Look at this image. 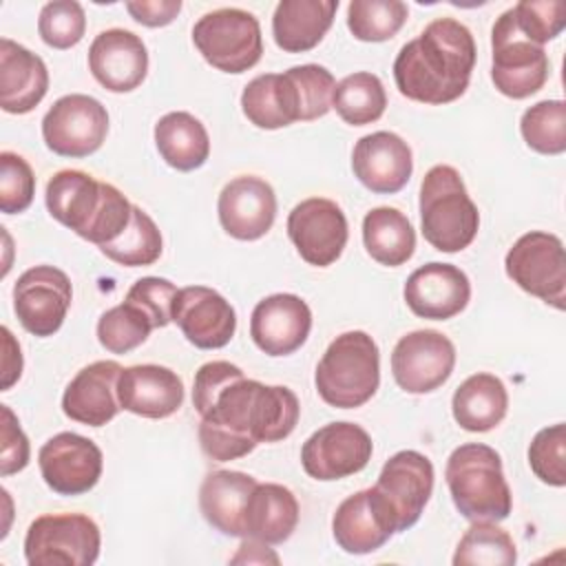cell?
Returning <instances> with one entry per match:
<instances>
[{
    "instance_id": "6da1fadb",
    "label": "cell",
    "mask_w": 566,
    "mask_h": 566,
    "mask_svg": "<svg viewBox=\"0 0 566 566\" xmlns=\"http://www.w3.org/2000/svg\"><path fill=\"white\" fill-rule=\"evenodd\" d=\"M301 416L296 394L283 385L237 378L201 416L199 444L217 462L243 458L259 442L285 440Z\"/></svg>"
},
{
    "instance_id": "7a4b0ae2",
    "label": "cell",
    "mask_w": 566,
    "mask_h": 566,
    "mask_svg": "<svg viewBox=\"0 0 566 566\" xmlns=\"http://www.w3.org/2000/svg\"><path fill=\"white\" fill-rule=\"evenodd\" d=\"M475 57L473 33L453 18H436L402 44L394 60V80L407 99L449 104L469 88Z\"/></svg>"
},
{
    "instance_id": "3957f363",
    "label": "cell",
    "mask_w": 566,
    "mask_h": 566,
    "mask_svg": "<svg viewBox=\"0 0 566 566\" xmlns=\"http://www.w3.org/2000/svg\"><path fill=\"white\" fill-rule=\"evenodd\" d=\"M44 201L55 221L97 248L113 243L133 217V203L115 186L71 168L49 179Z\"/></svg>"
},
{
    "instance_id": "277c9868",
    "label": "cell",
    "mask_w": 566,
    "mask_h": 566,
    "mask_svg": "<svg viewBox=\"0 0 566 566\" xmlns=\"http://www.w3.org/2000/svg\"><path fill=\"white\" fill-rule=\"evenodd\" d=\"M451 500L469 522H500L513 509L500 453L482 442H467L451 451L444 467Z\"/></svg>"
},
{
    "instance_id": "5b68a950",
    "label": "cell",
    "mask_w": 566,
    "mask_h": 566,
    "mask_svg": "<svg viewBox=\"0 0 566 566\" xmlns=\"http://www.w3.org/2000/svg\"><path fill=\"white\" fill-rule=\"evenodd\" d=\"M420 228L424 241L440 252H460L473 243L480 212L453 166L427 170L420 184Z\"/></svg>"
},
{
    "instance_id": "8992f818",
    "label": "cell",
    "mask_w": 566,
    "mask_h": 566,
    "mask_svg": "<svg viewBox=\"0 0 566 566\" xmlns=\"http://www.w3.org/2000/svg\"><path fill=\"white\" fill-rule=\"evenodd\" d=\"M318 396L336 409L363 407L380 385V352L360 329L336 336L316 365Z\"/></svg>"
},
{
    "instance_id": "52a82bcc",
    "label": "cell",
    "mask_w": 566,
    "mask_h": 566,
    "mask_svg": "<svg viewBox=\"0 0 566 566\" xmlns=\"http://www.w3.org/2000/svg\"><path fill=\"white\" fill-rule=\"evenodd\" d=\"M192 42L201 57L223 73H243L263 55L259 20L237 7L203 13L192 27Z\"/></svg>"
},
{
    "instance_id": "ba28073f",
    "label": "cell",
    "mask_w": 566,
    "mask_h": 566,
    "mask_svg": "<svg viewBox=\"0 0 566 566\" xmlns=\"http://www.w3.org/2000/svg\"><path fill=\"white\" fill-rule=\"evenodd\" d=\"M102 546L99 526L84 513L35 517L24 535L29 566H91Z\"/></svg>"
},
{
    "instance_id": "9c48e42d",
    "label": "cell",
    "mask_w": 566,
    "mask_h": 566,
    "mask_svg": "<svg viewBox=\"0 0 566 566\" xmlns=\"http://www.w3.org/2000/svg\"><path fill=\"white\" fill-rule=\"evenodd\" d=\"M491 51V80L502 95L524 99L546 84L551 69L548 55L544 46L531 42L517 31L511 9L493 22Z\"/></svg>"
},
{
    "instance_id": "30bf717a",
    "label": "cell",
    "mask_w": 566,
    "mask_h": 566,
    "mask_svg": "<svg viewBox=\"0 0 566 566\" xmlns=\"http://www.w3.org/2000/svg\"><path fill=\"white\" fill-rule=\"evenodd\" d=\"M509 279L539 301L564 310L566 305V254L557 234L531 230L522 234L504 259Z\"/></svg>"
},
{
    "instance_id": "8fae6325",
    "label": "cell",
    "mask_w": 566,
    "mask_h": 566,
    "mask_svg": "<svg viewBox=\"0 0 566 566\" xmlns=\"http://www.w3.org/2000/svg\"><path fill=\"white\" fill-rule=\"evenodd\" d=\"M108 135L106 106L84 93H71L53 102L42 117V137L60 157H88Z\"/></svg>"
},
{
    "instance_id": "7c38bea8",
    "label": "cell",
    "mask_w": 566,
    "mask_h": 566,
    "mask_svg": "<svg viewBox=\"0 0 566 566\" xmlns=\"http://www.w3.org/2000/svg\"><path fill=\"white\" fill-rule=\"evenodd\" d=\"M69 276L53 265H35L22 272L13 285V310L20 325L40 338L53 336L71 307Z\"/></svg>"
},
{
    "instance_id": "4fadbf2b",
    "label": "cell",
    "mask_w": 566,
    "mask_h": 566,
    "mask_svg": "<svg viewBox=\"0 0 566 566\" xmlns=\"http://www.w3.org/2000/svg\"><path fill=\"white\" fill-rule=\"evenodd\" d=\"M455 367L453 343L436 329H416L396 343L391 374L407 394H429L442 387Z\"/></svg>"
},
{
    "instance_id": "5bb4252c",
    "label": "cell",
    "mask_w": 566,
    "mask_h": 566,
    "mask_svg": "<svg viewBox=\"0 0 566 566\" xmlns=\"http://www.w3.org/2000/svg\"><path fill=\"white\" fill-rule=\"evenodd\" d=\"M371 451L374 442L360 424L329 422L303 442L301 464L310 478L329 482L363 471Z\"/></svg>"
},
{
    "instance_id": "9a60e30c",
    "label": "cell",
    "mask_w": 566,
    "mask_h": 566,
    "mask_svg": "<svg viewBox=\"0 0 566 566\" xmlns=\"http://www.w3.org/2000/svg\"><path fill=\"white\" fill-rule=\"evenodd\" d=\"M287 234L305 263L327 268L347 245V217L336 201L310 197L292 208Z\"/></svg>"
},
{
    "instance_id": "2e32d148",
    "label": "cell",
    "mask_w": 566,
    "mask_h": 566,
    "mask_svg": "<svg viewBox=\"0 0 566 566\" xmlns=\"http://www.w3.org/2000/svg\"><path fill=\"white\" fill-rule=\"evenodd\" d=\"M38 464L46 486L53 493L82 495L99 482L104 455L91 438L62 431L40 447Z\"/></svg>"
},
{
    "instance_id": "e0dca14e",
    "label": "cell",
    "mask_w": 566,
    "mask_h": 566,
    "mask_svg": "<svg viewBox=\"0 0 566 566\" xmlns=\"http://www.w3.org/2000/svg\"><path fill=\"white\" fill-rule=\"evenodd\" d=\"M374 489L387 502L396 522V533H402L420 520L431 497L433 464L420 451H398L382 464Z\"/></svg>"
},
{
    "instance_id": "ac0fdd59",
    "label": "cell",
    "mask_w": 566,
    "mask_h": 566,
    "mask_svg": "<svg viewBox=\"0 0 566 566\" xmlns=\"http://www.w3.org/2000/svg\"><path fill=\"white\" fill-rule=\"evenodd\" d=\"M172 323L188 343L199 349L226 347L237 329V314L230 301L206 285L181 287L172 303Z\"/></svg>"
},
{
    "instance_id": "d6986e66",
    "label": "cell",
    "mask_w": 566,
    "mask_h": 566,
    "mask_svg": "<svg viewBox=\"0 0 566 566\" xmlns=\"http://www.w3.org/2000/svg\"><path fill=\"white\" fill-rule=\"evenodd\" d=\"M332 533L345 553L367 555L389 542L396 533V522L382 495L369 486L338 504L332 517Z\"/></svg>"
},
{
    "instance_id": "ffe728a7",
    "label": "cell",
    "mask_w": 566,
    "mask_h": 566,
    "mask_svg": "<svg viewBox=\"0 0 566 566\" xmlns=\"http://www.w3.org/2000/svg\"><path fill=\"white\" fill-rule=\"evenodd\" d=\"M310 329V305L301 296L287 292L261 298L250 316V336L268 356L294 354L307 340Z\"/></svg>"
},
{
    "instance_id": "44dd1931",
    "label": "cell",
    "mask_w": 566,
    "mask_h": 566,
    "mask_svg": "<svg viewBox=\"0 0 566 566\" xmlns=\"http://www.w3.org/2000/svg\"><path fill=\"white\" fill-rule=\"evenodd\" d=\"M217 214L221 228L230 237L239 241H256L276 219V195L261 177H234L219 192Z\"/></svg>"
},
{
    "instance_id": "7402d4cb",
    "label": "cell",
    "mask_w": 566,
    "mask_h": 566,
    "mask_svg": "<svg viewBox=\"0 0 566 566\" xmlns=\"http://www.w3.org/2000/svg\"><path fill=\"white\" fill-rule=\"evenodd\" d=\"M352 170L367 190L394 195L407 186L413 172L411 148L391 130L369 133L352 150Z\"/></svg>"
},
{
    "instance_id": "603a6c76",
    "label": "cell",
    "mask_w": 566,
    "mask_h": 566,
    "mask_svg": "<svg viewBox=\"0 0 566 566\" xmlns=\"http://www.w3.org/2000/svg\"><path fill=\"white\" fill-rule=\"evenodd\" d=\"M402 296L416 316L447 321L467 307L471 283L458 265L431 261L409 274Z\"/></svg>"
},
{
    "instance_id": "cb8c5ba5",
    "label": "cell",
    "mask_w": 566,
    "mask_h": 566,
    "mask_svg": "<svg viewBox=\"0 0 566 566\" xmlns=\"http://www.w3.org/2000/svg\"><path fill=\"white\" fill-rule=\"evenodd\" d=\"M88 69L106 91L130 93L148 73L146 44L133 31L106 29L91 42Z\"/></svg>"
},
{
    "instance_id": "d4e9b609",
    "label": "cell",
    "mask_w": 566,
    "mask_h": 566,
    "mask_svg": "<svg viewBox=\"0 0 566 566\" xmlns=\"http://www.w3.org/2000/svg\"><path fill=\"white\" fill-rule=\"evenodd\" d=\"M122 369L124 367L115 360H95L82 367L64 389V416L86 427H104L111 422L122 409L117 398Z\"/></svg>"
},
{
    "instance_id": "484cf974",
    "label": "cell",
    "mask_w": 566,
    "mask_h": 566,
    "mask_svg": "<svg viewBox=\"0 0 566 566\" xmlns=\"http://www.w3.org/2000/svg\"><path fill=\"white\" fill-rule=\"evenodd\" d=\"M122 409L142 418H168L184 405V382L170 367L133 365L122 369L117 380Z\"/></svg>"
},
{
    "instance_id": "4316f807",
    "label": "cell",
    "mask_w": 566,
    "mask_h": 566,
    "mask_svg": "<svg viewBox=\"0 0 566 566\" xmlns=\"http://www.w3.org/2000/svg\"><path fill=\"white\" fill-rule=\"evenodd\" d=\"M49 91L44 60L27 46L0 40V106L4 113L24 115L33 111Z\"/></svg>"
},
{
    "instance_id": "83f0119b",
    "label": "cell",
    "mask_w": 566,
    "mask_h": 566,
    "mask_svg": "<svg viewBox=\"0 0 566 566\" xmlns=\"http://www.w3.org/2000/svg\"><path fill=\"white\" fill-rule=\"evenodd\" d=\"M259 482L243 471H212L199 489V509L206 522L223 535L245 537L243 511Z\"/></svg>"
},
{
    "instance_id": "f1b7e54d",
    "label": "cell",
    "mask_w": 566,
    "mask_h": 566,
    "mask_svg": "<svg viewBox=\"0 0 566 566\" xmlns=\"http://www.w3.org/2000/svg\"><path fill=\"white\" fill-rule=\"evenodd\" d=\"M298 524L296 495L274 482L256 484L243 511L245 539L261 544H283Z\"/></svg>"
},
{
    "instance_id": "f546056e",
    "label": "cell",
    "mask_w": 566,
    "mask_h": 566,
    "mask_svg": "<svg viewBox=\"0 0 566 566\" xmlns=\"http://www.w3.org/2000/svg\"><path fill=\"white\" fill-rule=\"evenodd\" d=\"M338 0H281L272 15V35L285 53L312 51L329 31Z\"/></svg>"
},
{
    "instance_id": "4dcf8cb0",
    "label": "cell",
    "mask_w": 566,
    "mask_h": 566,
    "mask_svg": "<svg viewBox=\"0 0 566 566\" xmlns=\"http://www.w3.org/2000/svg\"><path fill=\"white\" fill-rule=\"evenodd\" d=\"M241 111L250 124L276 130L301 122V102L287 73H263L250 80L241 93Z\"/></svg>"
},
{
    "instance_id": "1f68e13d",
    "label": "cell",
    "mask_w": 566,
    "mask_h": 566,
    "mask_svg": "<svg viewBox=\"0 0 566 566\" xmlns=\"http://www.w3.org/2000/svg\"><path fill=\"white\" fill-rule=\"evenodd\" d=\"M509 409V394L504 382L489 371L469 376L451 398L453 420L473 433L495 429Z\"/></svg>"
},
{
    "instance_id": "d6a6232c",
    "label": "cell",
    "mask_w": 566,
    "mask_h": 566,
    "mask_svg": "<svg viewBox=\"0 0 566 566\" xmlns=\"http://www.w3.org/2000/svg\"><path fill=\"white\" fill-rule=\"evenodd\" d=\"M155 146L161 159L181 172L201 168L210 157L206 126L186 111H172L155 124Z\"/></svg>"
},
{
    "instance_id": "836d02e7",
    "label": "cell",
    "mask_w": 566,
    "mask_h": 566,
    "mask_svg": "<svg viewBox=\"0 0 566 566\" xmlns=\"http://www.w3.org/2000/svg\"><path fill=\"white\" fill-rule=\"evenodd\" d=\"M363 243L376 263L398 268L413 256L416 230L400 210L380 206L363 219Z\"/></svg>"
},
{
    "instance_id": "e575fe53",
    "label": "cell",
    "mask_w": 566,
    "mask_h": 566,
    "mask_svg": "<svg viewBox=\"0 0 566 566\" xmlns=\"http://www.w3.org/2000/svg\"><path fill=\"white\" fill-rule=\"evenodd\" d=\"M332 106L345 124L365 126L382 117L387 108V93L378 75L358 71L334 86Z\"/></svg>"
},
{
    "instance_id": "d590c367",
    "label": "cell",
    "mask_w": 566,
    "mask_h": 566,
    "mask_svg": "<svg viewBox=\"0 0 566 566\" xmlns=\"http://www.w3.org/2000/svg\"><path fill=\"white\" fill-rule=\"evenodd\" d=\"M517 551L513 537L495 522H473L458 542L455 566H513Z\"/></svg>"
},
{
    "instance_id": "8d00e7d4",
    "label": "cell",
    "mask_w": 566,
    "mask_h": 566,
    "mask_svg": "<svg viewBox=\"0 0 566 566\" xmlns=\"http://www.w3.org/2000/svg\"><path fill=\"white\" fill-rule=\"evenodd\" d=\"M99 250L102 254H106L111 261L119 265L139 268V265H153L161 256L164 241L150 214L144 212L139 206H133V217L128 228L113 243H106Z\"/></svg>"
},
{
    "instance_id": "74e56055",
    "label": "cell",
    "mask_w": 566,
    "mask_h": 566,
    "mask_svg": "<svg viewBox=\"0 0 566 566\" xmlns=\"http://www.w3.org/2000/svg\"><path fill=\"white\" fill-rule=\"evenodd\" d=\"M409 9L400 0H352L347 27L360 42L391 40L407 22Z\"/></svg>"
},
{
    "instance_id": "f35d334b",
    "label": "cell",
    "mask_w": 566,
    "mask_h": 566,
    "mask_svg": "<svg viewBox=\"0 0 566 566\" xmlns=\"http://www.w3.org/2000/svg\"><path fill=\"white\" fill-rule=\"evenodd\" d=\"M520 133L528 148L542 155H562L566 150V104L544 99L524 111Z\"/></svg>"
},
{
    "instance_id": "ab89813d",
    "label": "cell",
    "mask_w": 566,
    "mask_h": 566,
    "mask_svg": "<svg viewBox=\"0 0 566 566\" xmlns=\"http://www.w3.org/2000/svg\"><path fill=\"white\" fill-rule=\"evenodd\" d=\"M150 329H155L150 318L137 305L124 301L99 316L97 340L111 354H128L148 338Z\"/></svg>"
},
{
    "instance_id": "60d3db41",
    "label": "cell",
    "mask_w": 566,
    "mask_h": 566,
    "mask_svg": "<svg viewBox=\"0 0 566 566\" xmlns=\"http://www.w3.org/2000/svg\"><path fill=\"white\" fill-rule=\"evenodd\" d=\"M86 31V13L75 0H53L40 9L38 33L53 49L75 46Z\"/></svg>"
},
{
    "instance_id": "b9f144b4",
    "label": "cell",
    "mask_w": 566,
    "mask_h": 566,
    "mask_svg": "<svg viewBox=\"0 0 566 566\" xmlns=\"http://www.w3.org/2000/svg\"><path fill=\"white\" fill-rule=\"evenodd\" d=\"M531 471L551 486L566 484V427L564 422L544 427L528 447Z\"/></svg>"
},
{
    "instance_id": "7bdbcfd3",
    "label": "cell",
    "mask_w": 566,
    "mask_h": 566,
    "mask_svg": "<svg viewBox=\"0 0 566 566\" xmlns=\"http://www.w3.org/2000/svg\"><path fill=\"white\" fill-rule=\"evenodd\" d=\"M517 31L531 42L544 46L566 27L564 0H522L511 7Z\"/></svg>"
},
{
    "instance_id": "ee69618b",
    "label": "cell",
    "mask_w": 566,
    "mask_h": 566,
    "mask_svg": "<svg viewBox=\"0 0 566 566\" xmlns=\"http://www.w3.org/2000/svg\"><path fill=\"white\" fill-rule=\"evenodd\" d=\"M298 93L301 102V122H312L332 108V93H334V75L321 64H301L285 71Z\"/></svg>"
},
{
    "instance_id": "f6af8a7d",
    "label": "cell",
    "mask_w": 566,
    "mask_h": 566,
    "mask_svg": "<svg viewBox=\"0 0 566 566\" xmlns=\"http://www.w3.org/2000/svg\"><path fill=\"white\" fill-rule=\"evenodd\" d=\"M35 195V177L24 157L11 150L0 153V208L4 214L24 212Z\"/></svg>"
},
{
    "instance_id": "bcb514c9",
    "label": "cell",
    "mask_w": 566,
    "mask_h": 566,
    "mask_svg": "<svg viewBox=\"0 0 566 566\" xmlns=\"http://www.w3.org/2000/svg\"><path fill=\"white\" fill-rule=\"evenodd\" d=\"M177 292V285L168 279L144 276L130 285L126 301L137 305L150 318L153 327H166L172 321V303Z\"/></svg>"
},
{
    "instance_id": "7dc6e473",
    "label": "cell",
    "mask_w": 566,
    "mask_h": 566,
    "mask_svg": "<svg viewBox=\"0 0 566 566\" xmlns=\"http://www.w3.org/2000/svg\"><path fill=\"white\" fill-rule=\"evenodd\" d=\"M241 376H243L241 367L228 360H210L201 365L195 374V387H192V405L199 411V416H203L212 407L214 398L221 394L223 387H228Z\"/></svg>"
},
{
    "instance_id": "c3c4849f",
    "label": "cell",
    "mask_w": 566,
    "mask_h": 566,
    "mask_svg": "<svg viewBox=\"0 0 566 566\" xmlns=\"http://www.w3.org/2000/svg\"><path fill=\"white\" fill-rule=\"evenodd\" d=\"M2 413V455H0V473L11 475L22 471L29 464V440L13 416V411L7 405H0Z\"/></svg>"
},
{
    "instance_id": "681fc988",
    "label": "cell",
    "mask_w": 566,
    "mask_h": 566,
    "mask_svg": "<svg viewBox=\"0 0 566 566\" xmlns=\"http://www.w3.org/2000/svg\"><path fill=\"white\" fill-rule=\"evenodd\" d=\"M126 11L144 27H166L181 11V0H137L126 2Z\"/></svg>"
},
{
    "instance_id": "f907efd6",
    "label": "cell",
    "mask_w": 566,
    "mask_h": 566,
    "mask_svg": "<svg viewBox=\"0 0 566 566\" xmlns=\"http://www.w3.org/2000/svg\"><path fill=\"white\" fill-rule=\"evenodd\" d=\"M2 340H4V358H2V391L11 389V385L22 374V354L20 345L15 343L9 327H2Z\"/></svg>"
}]
</instances>
